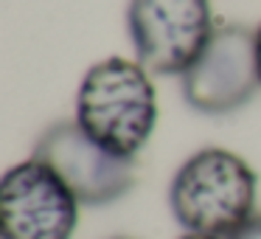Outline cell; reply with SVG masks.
<instances>
[{
  "instance_id": "1",
  "label": "cell",
  "mask_w": 261,
  "mask_h": 239,
  "mask_svg": "<svg viewBox=\"0 0 261 239\" xmlns=\"http://www.w3.org/2000/svg\"><path fill=\"white\" fill-rule=\"evenodd\" d=\"M76 124L113 155L135 160L158 127L152 74L124 57L90 65L76 90Z\"/></svg>"
},
{
  "instance_id": "2",
  "label": "cell",
  "mask_w": 261,
  "mask_h": 239,
  "mask_svg": "<svg viewBox=\"0 0 261 239\" xmlns=\"http://www.w3.org/2000/svg\"><path fill=\"white\" fill-rule=\"evenodd\" d=\"M258 175L242 155L205 147L180 163L169 186V208L186 233L227 239L255 217Z\"/></svg>"
},
{
  "instance_id": "3",
  "label": "cell",
  "mask_w": 261,
  "mask_h": 239,
  "mask_svg": "<svg viewBox=\"0 0 261 239\" xmlns=\"http://www.w3.org/2000/svg\"><path fill=\"white\" fill-rule=\"evenodd\" d=\"M182 99L202 115H227L253 102L261 87L255 31L222 23L180 76Z\"/></svg>"
},
{
  "instance_id": "4",
  "label": "cell",
  "mask_w": 261,
  "mask_h": 239,
  "mask_svg": "<svg viewBox=\"0 0 261 239\" xmlns=\"http://www.w3.org/2000/svg\"><path fill=\"white\" fill-rule=\"evenodd\" d=\"M216 23L211 0H129L126 31L149 74L182 76L211 40Z\"/></svg>"
},
{
  "instance_id": "5",
  "label": "cell",
  "mask_w": 261,
  "mask_h": 239,
  "mask_svg": "<svg viewBox=\"0 0 261 239\" xmlns=\"http://www.w3.org/2000/svg\"><path fill=\"white\" fill-rule=\"evenodd\" d=\"M31 158L51 166L76 194V200L93 208L110 205L129 194L138 177L135 160L118 158L96 144L76 124V118L54 121L45 127V132L37 138Z\"/></svg>"
},
{
  "instance_id": "6",
  "label": "cell",
  "mask_w": 261,
  "mask_h": 239,
  "mask_svg": "<svg viewBox=\"0 0 261 239\" xmlns=\"http://www.w3.org/2000/svg\"><path fill=\"white\" fill-rule=\"evenodd\" d=\"M79 200L42 160L14 163L0 180V236L3 239H73Z\"/></svg>"
},
{
  "instance_id": "7",
  "label": "cell",
  "mask_w": 261,
  "mask_h": 239,
  "mask_svg": "<svg viewBox=\"0 0 261 239\" xmlns=\"http://www.w3.org/2000/svg\"><path fill=\"white\" fill-rule=\"evenodd\" d=\"M227 239H261V214H255L253 220H247L239 231H233Z\"/></svg>"
},
{
  "instance_id": "8",
  "label": "cell",
  "mask_w": 261,
  "mask_h": 239,
  "mask_svg": "<svg viewBox=\"0 0 261 239\" xmlns=\"http://www.w3.org/2000/svg\"><path fill=\"white\" fill-rule=\"evenodd\" d=\"M255 45H258V70H261V26L255 29Z\"/></svg>"
},
{
  "instance_id": "9",
  "label": "cell",
  "mask_w": 261,
  "mask_h": 239,
  "mask_svg": "<svg viewBox=\"0 0 261 239\" xmlns=\"http://www.w3.org/2000/svg\"><path fill=\"white\" fill-rule=\"evenodd\" d=\"M180 239H216V236H202V233H186V236Z\"/></svg>"
}]
</instances>
